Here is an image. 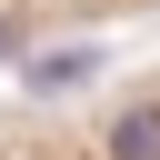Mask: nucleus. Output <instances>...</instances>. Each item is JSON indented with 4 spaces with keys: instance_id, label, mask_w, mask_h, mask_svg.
Listing matches in <instances>:
<instances>
[{
    "instance_id": "nucleus-1",
    "label": "nucleus",
    "mask_w": 160,
    "mask_h": 160,
    "mask_svg": "<svg viewBox=\"0 0 160 160\" xmlns=\"http://www.w3.org/2000/svg\"><path fill=\"white\" fill-rule=\"evenodd\" d=\"M120 10H160V0H0V50L50 40V30H90V20H120Z\"/></svg>"
},
{
    "instance_id": "nucleus-2",
    "label": "nucleus",
    "mask_w": 160,
    "mask_h": 160,
    "mask_svg": "<svg viewBox=\"0 0 160 160\" xmlns=\"http://www.w3.org/2000/svg\"><path fill=\"white\" fill-rule=\"evenodd\" d=\"M0 160H30V150H20V130H10V120H0Z\"/></svg>"
}]
</instances>
